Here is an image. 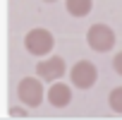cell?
Returning a JSON list of instances; mask_svg holds the SVG:
<instances>
[{"instance_id":"obj_1","label":"cell","mask_w":122,"mask_h":120,"mask_svg":"<svg viewBox=\"0 0 122 120\" xmlns=\"http://www.w3.org/2000/svg\"><path fill=\"white\" fill-rule=\"evenodd\" d=\"M86 41L96 53H108L115 46V31L108 24H93L86 34Z\"/></svg>"},{"instance_id":"obj_2","label":"cell","mask_w":122,"mask_h":120,"mask_svg":"<svg viewBox=\"0 0 122 120\" xmlns=\"http://www.w3.org/2000/svg\"><path fill=\"white\" fill-rule=\"evenodd\" d=\"M53 34L48 29H31L26 36H24V48L31 53V55H48L53 50Z\"/></svg>"},{"instance_id":"obj_3","label":"cell","mask_w":122,"mask_h":120,"mask_svg":"<svg viewBox=\"0 0 122 120\" xmlns=\"http://www.w3.org/2000/svg\"><path fill=\"white\" fill-rule=\"evenodd\" d=\"M17 96H19V101H22L24 106H29V108L41 106V101H43L41 77H38V79H36V77H24V79L19 82V87H17Z\"/></svg>"},{"instance_id":"obj_4","label":"cell","mask_w":122,"mask_h":120,"mask_svg":"<svg viewBox=\"0 0 122 120\" xmlns=\"http://www.w3.org/2000/svg\"><path fill=\"white\" fill-rule=\"evenodd\" d=\"M70 79L77 89H91L98 79V72H96V65L89 63V60H79L74 63V67L70 70Z\"/></svg>"},{"instance_id":"obj_5","label":"cell","mask_w":122,"mask_h":120,"mask_svg":"<svg viewBox=\"0 0 122 120\" xmlns=\"http://www.w3.org/2000/svg\"><path fill=\"white\" fill-rule=\"evenodd\" d=\"M65 72H67V67H65V60L60 55H50L48 60H41V63L36 65V75L43 82H55V79L62 77Z\"/></svg>"},{"instance_id":"obj_6","label":"cell","mask_w":122,"mask_h":120,"mask_svg":"<svg viewBox=\"0 0 122 120\" xmlns=\"http://www.w3.org/2000/svg\"><path fill=\"white\" fill-rule=\"evenodd\" d=\"M70 101H72V91H70L67 84L55 82V84L48 89V103H50V106H55V108H65Z\"/></svg>"},{"instance_id":"obj_7","label":"cell","mask_w":122,"mask_h":120,"mask_svg":"<svg viewBox=\"0 0 122 120\" xmlns=\"http://www.w3.org/2000/svg\"><path fill=\"white\" fill-rule=\"evenodd\" d=\"M91 0H67V12L72 17H86L91 12Z\"/></svg>"},{"instance_id":"obj_8","label":"cell","mask_w":122,"mask_h":120,"mask_svg":"<svg viewBox=\"0 0 122 120\" xmlns=\"http://www.w3.org/2000/svg\"><path fill=\"white\" fill-rule=\"evenodd\" d=\"M108 103H110V108H112L115 113H122V87H115V89L110 91Z\"/></svg>"},{"instance_id":"obj_9","label":"cell","mask_w":122,"mask_h":120,"mask_svg":"<svg viewBox=\"0 0 122 120\" xmlns=\"http://www.w3.org/2000/svg\"><path fill=\"white\" fill-rule=\"evenodd\" d=\"M112 67H115V72H117V75H122V50L112 58Z\"/></svg>"},{"instance_id":"obj_10","label":"cell","mask_w":122,"mask_h":120,"mask_svg":"<svg viewBox=\"0 0 122 120\" xmlns=\"http://www.w3.org/2000/svg\"><path fill=\"white\" fill-rule=\"evenodd\" d=\"M10 115H26L22 108H10Z\"/></svg>"},{"instance_id":"obj_11","label":"cell","mask_w":122,"mask_h":120,"mask_svg":"<svg viewBox=\"0 0 122 120\" xmlns=\"http://www.w3.org/2000/svg\"><path fill=\"white\" fill-rule=\"evenodd\" d=\"M43 3H55V0H43Z\"/></svg>"}]
</instances>
